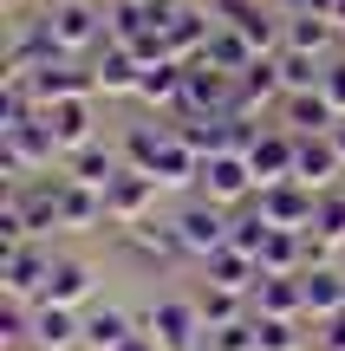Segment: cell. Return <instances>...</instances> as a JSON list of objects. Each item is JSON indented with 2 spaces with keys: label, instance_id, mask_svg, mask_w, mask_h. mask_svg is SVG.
Returning a JSON list of instances; mask_svg holds the SVG:
<instances>
[{
  "label": "cell",
  "instance_id": "1",
  "mask_svg": "<svg viewBox=\"0 0 345 351\" xmlns=\"http://www.w3.org/2000/svg\"><path fill=\"white\" fill-rule=\"evenodd\" d=\"M176 234H182V254H195V261H209V254H222V247L235 241V221L222 215V202L195 195L189 208L176 215Z\"/></svg>",
  "mask_w": 345,
  "mask_h": 351
},
{
  "label": "cell",
  "instance_id": "2",
  "mask_svg": "<svg viewBox=\"0 0 345 351\" xmlns=\"http://www.w3.org/2000/svg\"><path fill=\"white\" fill-rule=\"evenodd\" d=\"M52 267L59 261H46V254L26 241V247H13V254H0V293L7 300H46V280H52Z\"/></svg>",
  "mask_w": 345,
  "mask_h": 351
},
{
  "label": "cell",
  "instance_id": "3",
  "mask_svg": "<svg viewBox=\"0 0 345 351\" xmlns=\"http://www.w3.org/2000/svg\"><path fill=\"white\" fill-rule=\"evenodd\" d=\"M195 332H209V326H202V306H189V300H163L150 313V339L163 351H202Z\"/></svg>",
  "mask_w": 345,
  "mask_h": 351
},
{
  "label": "cell",
  "instance_id": "4",
  "mask_svg": "<svg viewBox=\"0 0 345 351\" xmlns=\"http://www.w3.org/2000/svg\"><path fill=\"white\" fill-rule=\"evenodd\" d=\"M46 39L59 46V59H65V52H85L91 39H98V13H91V0H52Z\"/></svg>",
  "mask_w": 345,
  "mask_h": 351
},
{
  "label": "cell",
  "instance_id": "5",
  "mask_svg": "<svg viewBox=\"0 0 345 351\" xmlns=\"http://www.w3.org/2000/svg\"><path fill=\"white\" fill-rule=\"evenodd\" d=\"M39 124L52 130V143H59L65 156L85 150V143H98V130H91V104H85V98H52V104H39Z\"/></svg>",
  "mask_w": 345,
  "mask_h": 351
},
{
  "label": "cell",
  "instance_id": "6",
  "mask_svg": "<svg viewBox=\"0 0 345 351\" xmlns=\"http://www.w3.org/2000/svg\"><path fill=\"white\" fill-rule=\"evenodd\" d=\"M294 156H300V137H294V130H267V137H254V150H248L254 182H261V189L294 182ZM261 189H254V195H261Z\"/></svg>",
  "mask_w": 345,
  "mask_h": 351
},
{
  "label": "cell",
  "instance_id": "7",
  "mask_svg": "<svg viewBox=\"0 0 345 351\" xmlns=\"http://www.w3.org/2000/svg\"><path fill=\"white\" fill-rule=\"evenodd\" d=\"M248 189H261L248 156L222 150V156H209V163H202V195H209V202H222V208H228V202H241Z\"/></svg>",
  "mask_w": 345,
  "mask_h": 351
},
{
  "label": "cell",
  "instance_id": "8",
  "mask_svg": "<svg viewBox=\"0 0 345 351\" xmlns=\"http://www.w3.org/2000/svg\"><path fill=\"white\" fill-rule=\"evenodd\" d=\"M313 208H320V195H313L307 182H274V189H261V215H267L274 228H300V234H307V228H313Z\"/></svg>",
  "mask_w": 345,
  "mask_h": 351
},
{
  "label": "cell",
  "instance_id": "9",
  "mask_svg": "<svg viewBox=\"0 0 345 351\" xmlns=\"http://www.w3.org/2000/svg\"><path fill=\"white\" fill-rule=\"evenodd\" d=\"M104 202H111V221L137 228L143 215H150V202H156V176H143V169H117V182L104 189Z\"/></svg>",
  "mask_w": 345,
  "mask_h": 351
},
{
  "label": "cell",
  "instance_id": "10",
  "mask_svg": "<svg viewBox=\"0 0 345 351\" xmlns=\"http://www.w3.org/2000/svg\"><path fill=\"white\" fill-rule=\"evenodd\" d=\"M339 169H345V156H339V143H333V137H300V156H294V182H307L313 195H326Z\"/></svg>",
  "mask_w": 345,
  "mask_h": 351
},
{
  "label": "cell",
  "instance_id": "11",
  "mask_svg": "<svg viewBox=\"0 0 345 351\" xmlns=\"http://www.w3.org/2000/svg\"><path fill=\"white\" fill-rule=\"evenodd\" d=\"M78 339H85V319H72V306H33V351H72Z\"/></svg>",
  "mask_w": 345,
  "mask_h": 351
},
{
  "label": "cell",
  "instance_id": "12",
  "mask_svg": "<svg viewBox=\"0 0 345 351\" xmlns=\"http://www.w3.org/2000/svg\"><path fill=\"white\" fill-rule=\"evenodd\" d=\"M98 221H111V202H104V189H85V182H72L65 176L59 182V228H98Z\"/></svg>",
  "mask_w": 345,
  "mask_h": 351
},
{
  "label": "cell",
  "instance_id": "13",
  "mask_svg": "<svg viewBox=\"0 0 345 351\" xmlns=\"http://www.w3.org/2000/svg\"><path fill=\"white\" fill-rule=\"evenodd\" d=\"M287 130H294V137H326V130L339 124V111H333V98H326V91H287Z\"/></svg>",
  "mask_w": 345,
  "mask_h": 351
},
{
  "label": "cell",
  "instance_id": "14",
  "mask_svg": "<svg viewBox=\"0 0 345 351\" xmlns=\"http://www.w3.org/2000/svg\"><path fill=\"white\" fill-rule=\"evenodd\" d=\"M235 91H241V98H235V117H248L254 104H274V98L287 91V78H281V59H254L241 78H235Z\"/></svg>",
  "mask_w": 345,
  "mask_h": 351
},
{
  "label": "cell",
  "instance_id": "15",
  "mask_svg": "<svg viewBox=\"0 0 345 351\" xmlns=\"http://www.w3.org/2000/svg\"><path fill=\"white\" fill-rule=\"evenodd\" d=\"M254 306L267 319H300V313H307V287H300V274H261Z\"/></svg>",
  "mask_w": 345,
  "mask_h": 351
},
{
  "label": "cell",
  "instance_id": "16",
  "mask_svg": "<svg viewBox=\"0 0 345 351\" xmlns=\"http://www.w3.org/2000/svg\"><path fill=\"white\" fill-rule=\"evenodd\" d=\"M209 287H228V293H254L261 287V261L254 254H241V247H222V254H209Z\"/></svg>",
  "mask_w": 345,
  "mask_h": 351
},
{
  "label": "cell",
  "instance_id": "17",
  "mask_svg": "<svg viewBox=\"0 0 345 351\" xmlns=\"http://www.w3.org/2000/svg\"><path fill=\"white\" fill-rule=\"evenodd\" d=\"M130 339H137V319H130L124 306H98V313L85 319V345L91 351H124Z\"/></svg>",
  "mask_w": 345,
  "mask_h": 351
},
{
  "label": "cell",
  "instance_id": "18",
  "mask_svg": "<svg viewBox=\"0 0 345 351\" xmlns=\"http://www.w3.org/2000/svg\"><path fill=\"white\" fill-rule=\"evenodd\" d=\"M300 287H307V319H339L345 313V280L333 267H307Z\"/></svg>",
  "mask_w": 345,
  "mask_h": 351
},
{
  "label": "cell",
  "instance_id": "19",
  "mask_svg": "<svg viewBox=\"0 0 345 351\" xmlns=\"http://www.w3.org/2000/svg\"><path fill=\"white\" fill-rule=\"evenodd\" d=\"M307 267V234L300 228H274L261 247V274H300Z\"/></svg>",
  "mask_w": 345,
  "mask_h": 351
},
{
  "label": "cell",
  "instance_id": "20",
  "mask_svg": "<svg viewBox=\"0 0 345 351\" xmlns=\"http://www.w3.org/2000/svg\"><path fill=\"white\" fill-rule=\"evenodd\" d=\"M182 65L176 59H156V65H143V78H137V98L143 104H182Z\"/></svg>",
  "mask_w": 345,
  "mask_h": 351
},
{
  "label": "cell",
  "instance_id": "21",
  "mask_svg": "<svg viewBox=\"0 0 345 351\" xmlns=\"http://www.w3.org/2000/svg\"><path fill=\"white\" fill-rule=\"evenodd\" d=\"M333 26L339 20H326L320 7H307L300 20H287V52H313V59H320V52L333 46Z\"/></svg>",
  "mask_w": 345,
  "mask_h": 351
},
{
  "label": "cell",
  "instance_id": "22",
  "mask_svg": "<svg viewBox=\"0 0 345 351\" xmlns=\"http://www.w3.org/2000/svg\"><path fill=\"white\" fill-rule=\"evenodd\" d=\"M46 300L52 306H85L91 300V267L85 261H59V267H52V280H46Z\"/></svg>",
  "mask_w": 345,
  "mask_h": 351
},
{
  "label": "cell",
  "instance_id": "23",
  "mask_svg": "<svg viewBox=\"0 0 345 351\" xmlns=\"http://www.w3.org/2000/svg\"><path fill=\"white\" fill-rule=\"evenodd\" d=\"M72 182H85V189H111V182H117V156L104 150V143L72 150Z\"/></svg>",
  "mask_w": 345,
  "mask_h": 351
},
{
  "label": "cell",
  "instance_id": "24",
  "mask_svg": "<svg viewBox=\"0 0 345 351\" xmlns=\"http://www.w3.org/2000/svg\"><path fill=\"white\" fill-rule=\"evenodd\" d=\"M137 78H143L137 52H124V46H104V59H98V91H137Z\"/></svg>",
  "mask_w": 345,
  "mask_h": 351
},
{
  "label": "cell",
  "instance_id": "25",
  "mask_svg": "<svg viewBox=\"0 0 345 351\" xmlns=\"http://www.w3.org/2000/svg\"><path fill=\"white\" fill-rule=\"evenodd\" d=\"M281 78H287V91H320L326 65L313 59V52H281Z\"/></svg>",
  "mask_w": 345,
  "mask_h": 351
},
{
  "label": "cell",
  "instance_id": "26",
  "mask_svg": "<svg viewBox=\"0 0 345 351\" xmlns=\"http://www.w3.org/2000/svg\"><path fill=\"white\" fill-rule=\"evenodd\" d=\"M254 351H300L294 319H267V313H254Z\"/></svg>",
  "mask_w": 345,
  "mask_h": 351
},
{
  "label": "cell",
  "instance_id": "27",
  "mask_svg": "<svg viewBox=\"0 0 345 351\" xmlns=\"http://www.w3.org/2000/svg\"><path fill=\"white\" fill-rule=\"evenodd\" d=\"M195 306H202V326H209V332H215V326H235V319H241V293H228V287H209Z\"/></svg>",
  "mask_w": 345,
  "mask_h": 351
},
{
  "label": "cell",
  "instance_id": "28",
  "mask_svg": "<svg viewBox=\"0 0 345 351\" xmlns=\"http://www.w3.org/2000/svg\"><path fill=\"white\" fill-rule=\"evenodd\" d=\"M313 234H320V241H333V247L345 241V195H333V189L320 195V208H313Z\"/></svg>",
  "mask_w": 345,
  "mask_h": 351
},
{
  "label": "cell",
  "instance_id": "29",
  "mask_svg": "<svg viewBox=\"0 0 345 351\" xmlns=\"http://www.w3.org/2000/svg\"><path fill=\"white\" fill-rule=\"evenodd\" d=\"M209 351H254V319H235V326L209 332Z\"/></svg>",
  "mask_w": 345,
  "mask_h": 351
},
{
  "label": "cell",
  "instance_id": "30",
  "mask_svg": "<svg viewBox=\"0 0 345 351\" xmlns=\"http://www.w3.org/2000/svg\"><path fill=\"white\" fill-rule=\"evenodd\" d=\"M313 351H345V313H339V319H320V339H313Z\"/></svg>",
  "mask_w": 345,
  "mask_h": 351
},
{
  "label": "cell",
  "instance_id": "31",
  "mask_svg": "<svg viewBox=\"0 0 345 351\" xmlns=\"http://www.w3.org/2000/svg\"><path fill=\"white\" fill-rule=\"evenodd\" d=\"M320 91L333 98V111L345 117V65H326V78H320Z\"/></svg>",
  "mask_w": 345,
  "mask_h": 351
},
{
  "label": "cell",
  "instance_id": "32",
  "mask_svg": "<svg viewBox=\"0 0 345 351\" xmlns=\"http://www.w3.org/2000/svg\"><path fill=\"white\" fill-rule=\"evenodd\" d=\"M124 351H163V345H156V339H150V332H137V339H130Z\"/></svg>",
  "mask_w": 345,
  "mask_h": 351
},
{
  "label": "cell",
  "instance_id": "33",
  "mask_svg": "<svg viewBox=\"0 0 345 351\" xmlns=\"http://www.w3.org/2000/svg\"><path fill=\"white\" fill-rule=\"evenodd\" d=\"M326 137H333V143H339V156H345V117H339V124H333V130H326Z\"/></svg>",
  "mask_w": 345,
  "mask_h": 351
},
{
  "label": "cell",
  "instance_id": "34",
  "mask_svg": "<svg viewBox=\"0 0 345 351\" xmlns=\"http://www.w3.org/2000/svg\"><path fill=\"white\" fill-rule=\"evenodd\" d=\"M124 7H150V0H124Z\"/></svg>",
  "mask_w": 345,
  "mask_h": 351
},
{
  "label": "cell",
  "instance_id": "35",
  "mask_svg": "<svg viewBox=\"0 0 345 351\" xmlns=\"http://www.w3.org/2000/svg\"><path fill=\"white\" fill-rule=\"evenodd\" d=\"M202 351H209V345H202Z\"/></svg>",
  "mask_w": 345,
  "mask_h": 351
}]
</instances>
